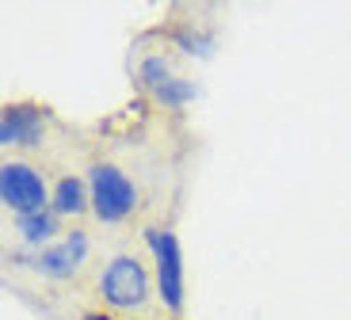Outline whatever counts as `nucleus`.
I'll return each instance as SVG.
<instances>
[{
  "mask_svg": "<svg viewBox=\"0 0 351 320\" xmlns=\"http://www.w3.org/2000/svg\"><path fill=\"white\" fill-rule=\"evenodd\" d=\"M145 244L153 248L157 260V286H160V301L168 312L184 309V263H180V241L176 233L165 229H145Z\"/></svg>",
  "mask_w": 351,
  "mask_h": 320,
  "instance_id": "obj_3",
  "label": "nucleus"
},
{
  "mask_svg": "<svg viewBox=\"0 0 351 320\" xmlns=\"http://www.w3.org/2000/svg\"><path fill=\"white\" fill-rule=\"evenodd\" d=\"M0 202H4L16 217L35 214V210H46V183H43V175H38L31 164L8 160V164L0 168Z\"/></svg>",
  "mask_w": 351,
  "mask_h": 320,
  "instance_id": "obj_4",
  "label": "nucleus"
},
{
  "mask_svg": "<svg viewBox=\"0 0 351 320\" xmlns=\"http://www.w3.org/2000/svg\"><path fill=\"white\" fill-rule=\"evenodd\" d=\"M195 95H199L195 80H180V77H172V80H168V84L157 92V99H160L165 107H184L187 99H195Z\"/></svg>",
  "mask_w": 351,
  "mask_h": 320,
  "instance_id": "obj_10",
  "label": "nucleus"
},
{
  "mask_svg": "<svg viewBox=\"0 0 351 320\" xmlns=\"http://www.w3.org/2000/svg\"><path fill=\"white\" fill-rule=\"evenodd\" d=\"M176 38H180V46H184L187 53H199V58H206V53H210V38H202L199 31L180 27V31H176Z\"/></svg>",
  "mask_w": 351,
  "mask_h": 320,
  "instance_id": "obj_11",
  "label": "nucleus"
},
{
  "mask_svg": "<svg viewBox=\"0 0 351 320\" xmlns=\"http://www.w3.org/2000/svg\"><path fill=\"white\" fill-rule=\"evenodd\" d=\"M43 111L27 103H12L0 114V145H35L43 138Z\"/></svg>",
  "mask_w": 351,
  "mask_h": 320,
  "instance_id": "obj_6",
  "label": "nucleus"
},
{
  "mask_svg": "<svg viewBox=\"0 0 351 320\" xmlns=\"http://www.w3.org/2000/svg\"><path fill=\"white\" fill-rule=\"evenodd\" d=\"M88 206H92V195H88L84 180H77V175H62L58 187H53V195H50V210H53V214L69 217V214H84Z\"/></svg>",
  "mask_w": 351,
  "mask_h": 320,
  "instance_id": "obj_7",
  "label": "nucleus"
},
{
  "mask_svg": "<svg viewBox=\"0 0 351 320\" xmlns=\"http://www.w3.org/2000/svg\"><path fill=\"white\" fill-rule=\"evenodd\" d=\"M138 80H141V88H149V92H160V88L168 84V61L165 58H145L138 65Z\"/></svg>",
  "mask_w": 351,
  "mask_h": 320,
  "instance_id": "obj_9",
  "label": "nucleus"
},
{
  "mask_svg": "<svg viewBox=\"0 0 351 320\" xmlns=\"http://www.w3.org/2000/svg\"><path fill=\"white\" fill-rule=\"evenodd\" d=\"M88 195H92V214L104 221V225H114L123 221L126 214L138 202V190L126 180V172H119L114 164H96L92 175H88Z\"/></svg>",
  "mask_w": 351,
  "mask_h": 320,
  "instance_id": "obj_1",
  "label": "nucleus"
},
{
  "mask_svg": "<svg viewBox=\"0 0 351 320\" xmlns=\"http://www.w3.org/2000/svg\"><path fill=\"white\" fill-rule=\"evenodd\" d=\"M84 256H88V236L77 229V233H69L62 244L38 251L35 267L43 271L46 278H69V275H77V267L84 263Z\"/></svg>",
  "mask_w": 351,
  "mask_h": 320,
  "instance_id": "obj_5",
  "label": "nucleus"
},
{
  "mask_svg": "<svg viewBox=\"0 0 351 320\" xmlns=\"http://www.w3.org/2000/svg\"><path fill=\"white\" fill-rule=\"evenodd\" d=\"M84 320H111V317H104V312H88Z\"/></svg>",
  "mask_w": 351,
  "mask_h": 320,
  "instance_id": "obj_12",
  "label": "nucleus"
},
{
  "mask_svg": "<svg viewBox=\"0 0 351 320\" xmlns=\"http://www.w3.org/2000/svg\"><path fill=\"white\" fill-rule=\"evenodd\" d=\"M16 229H19V236H23L27 244H46V241H53V233H58V214H53L50 206L35 210V214H23V217H16Z\"/></svg>",
  "mask_w": 351,
  "mask_h": 320,
  "instance_id": "obj_8",
  "label": "nucleus"
},
{
  "mask_svg": "<svg viewBox=\"0 0 351 320\" xmlns=\"http://www.w3.org/2000/svg\"><path fill=\"white\" fill-rule=\"evenodd\" d=\"M99 294L111 309H138V305H145V294H149V275L134 256H114L99 275Z\"/></svg>",
  "mask_w": 351,
  "mask_h": 320,
  "instance_id": "obj_2",
  "label": "nucleus"
}]
</instances>
